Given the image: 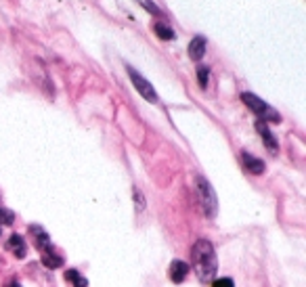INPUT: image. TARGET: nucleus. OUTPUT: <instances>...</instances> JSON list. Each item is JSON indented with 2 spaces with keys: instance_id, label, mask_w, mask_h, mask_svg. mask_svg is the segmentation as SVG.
<instances>
[{
  "instance_id": "obj_14",
  "label": "nucleus",
  "mask_w": 306,
  "mask_h": 287,
  "mask_svg": "<svg viewBox=\"0 0 306 287\" xmlns=\"http://www.w3.org/2000/svg\"><path fill=\"white\" fill-rule=\"evenodd\" d=\"M208 80H210V70H208V67H203V65H199L197 67V82H199V86L206 88L208 86Z\"/></svg>"
},
{
  "instance_id": "obj_18",
  "label": "nucleus",
  "mask_w": 306,
  "mask_h": 287,
  "mask_svg": "<svg viewBox=\"0 0 306 287\" xmlns=\"http://www.w3.org/2000/svg\"><path fill=\"white\" fill-rule=\"evenodd\" d=\"M134 201H137V210L141 212L145 208V201H143V195L139 193V189H134Z\"/></svg>"
},
{
  "instance_id": "obj_6",
  "label": "nucleus",
  "mask_w": 306,
  "mask_h": 287,
  "mask_svg": "<svg viewBox=\"0 0 306 287\" xmlns=\"http://www.w3.org/2000/svg\"><path fill=\"white\" fill-rule=\"evenodd\" d=\"M29 233L34 235V243H36V247L42 251H50L53 249V243H50V237L46 235V231L44 229H40V227H36V225H32L29 227Z\"/></svg>"
},
{
  "instance_id": "obj_13",
  "label": "nucleus",
  "mask_w": 306,
  "mask_h": 287,
  "mask_svg": "<svg viewBox=\"0 0 306 287\" xmlns=\"http://www.w3.org/2000/svg\"><path fill=\"white\" fill-rule=\"evenodd\" d=\"M65 279H67V281H72V283H74V287H86V285H88V281L84 279V277H80V273L76 271V268H72V271H67V273H65Z\"/></svg>"
},
{
  "instance_id": "obj_19",
  "label": "nucleus",
  "mask_w": 306,
  "mask_h": 287,
  "mask_svg": "<svg viewBox=\"0 0 306 287\" xmlns=\"http://www.w3.org/2000/svg\"><path fill=\"white\" fill-rule=\"evenodd\" d=\"M7 287H21V285H19V283H17V281H11V283H9Z\"/></svg>"
},
{
  "instance_id": "obj_16",
  "label": "nucleus",
  "mask_w": 306,
  "mask_h": 287,
  "mask_svg": "<svg viewBox=\"0 0 306 287\" xmlns=\"http://www.w3.org/2000/svg\"><path fill=\"white\" fill-rule=\"evenodd\" d=\"M15 222V214L7 208H0V225H13Z\"/></svg>"
},
{
  "instance_id": "obj_10",
  "label": "nucleus",
  "mask_w": 306,
  "mask_h": 287,
  "mask_svg": "<svg viewBox=\"0 0 306 287\" xmlns=\"http://www.w3.org/2000/svg\"><path fill=\"white\" fill-rule=\"evenodd\" d=\"M203 55H206V38H203V36H195L189 42V57L193 61H199Z\"/></svg>"
},
{
  "instance_id": "obj_7",
  "label": "nucleus",
  "mask_w": 306,
  "mask_h": 287,
  "mask_svg": "<svg viewBox=\"0 0 306 287\" xmlns=\"http://www.w3.org/2000/svg\"><path fill=\"white\" fill-rule=\"evenodd\" d=\"M256 130L262 134V141H264V147L270 151V153H277L279 151V145H277V139L273 137V132L268 130V126H266V122H262V120H258L256 122Z\"/></svg>"
},
{
  "instance_id": "obj_3",
  "label": "nucleus",
  "mask_w": 306,
  "mask_h": 287,
  "mask_svg": "<svg viewBox=\"0 0 306 287\" xmlns=\"http://www.w3.org/2000/svg\"><path fill=\"white\" fill-rule=\"evenodd\" d=\"M241 101L243 103L256 113L262 122H273V124H279L281 122V115L275 111V109H270L262 99H258L256 94H252V92H241Z\"/></svg>"
},
{
  "instance_id": "obj_12",
  "label": "nucleus",
  "mask_w": 306,
  "mask_h": 287,
  "mask_svg": "<svg viewBox=\"0 0 306 287\" xmlns=\"http://www.w3.org/2000/svg\"><path fill=\"white\" fill-rule=\"evenodd\" d=\"M156 34L162 38V40H174L176 38V34H174V29L172 27H168V25H164V23H156Z\"/></svg>"
},
{
  "instance_id": "obj_15",
  "label": "nucleus",
  "mask_w": 306,
  "mask_h": 287,
  "mask_svg": "<svg viewBox=\"0 0 306 287\" xmlns=\"http://www.w3.org/2000/svg\"><path fill=\"white\" fill-rule=\"evenodd\" d=\"M137 3L147 11V13H151V15H162V11H160V7L156 5V3H151V0H137Z\"/></svg>"
},
{
  "instance_id": "obj_17",
  "label": "nucleus",
  "mask_w": 306,
  "mask_h": 287,
  "mask_svg": "<svg viewBox=\"0 0 306 287\" xmlns=\"http://www.w3.org/2000/svg\"><path fill=\"white\" fill-rule=\"evenodd\" d=\"M212 287H235V283H233V279L223 277V279H216V281L212 283Z\"/></svg>"
},
{
  "instance_id": "obj_1",
  "label": "nucleus",
  "mask_w": 306,
  "mask_h": 287,
  "mask_svg": "<svg viewBox=\"0 0 306 287\" xmlns=\"http://www.w3.org/2000/svg\"><path fill=\"white\" fill-rule=\"evenodd\" d=\"M191 262L193 268L201 281H210L214 279L218 271V260H216V251L214 245L208 239H197L193 249H191Z\"/></svg>"
},
{
  "instance_id": "obj_9",
  "label": "nucleus",
  "mask_w": 306,
  "mask_h": 287,
  "mask_svg": "<svg viewBox=\"0 0 306 287\" xmlns=\"http://www.w3.org/2000/svg\"><path fill=\"white\" fill-rule=\"evenodd\" d=\"M7 249H11V251H13L15 258H25V256H27L25 241H23L21 235H17V233L9 237V241H7Z\"/></svg>"
},
{
  "instance_id": "obj_2",
  "label": "nucleus",
  "mask_w": 306,
  "mask_h": 287,
  "mask_svg": "<svg viewBox=\"0 0 306 287\" xmlns=\"http://www.w3.org/2000/svg\"><path fill=\"white\" fill-rule=\"evenodd\" d=\"M195 189H197V199H199V206H201L203 214H206L208 218H214L216 212H218V199H216L212 184L203 176H197L195 178Z\"/></svg>"
},
{
  "instance_id": "obj_5",
  "label": "nucleus",
  "mask_w": 306,
  "mask_h": 287,
  "mask_svg": "<svg viewBox=\"0 0 306 287\" xmlns=\"http://www.w3.org/2000/svg\"><path fill=\"white\" fill-rule=\"evenodd\" d=\"M187 275H189V264L182 262V260H172V264H170L168 268V277L172 283H182L187 279Z\"/></svg>"
},
{
  "instance_id": "obj_4",
  "label": "nucleus",
  "mask_w": 306,
  "mask_h": 287,
  "mask_svg": "<svg viewBox=\"0 0 306 287\" xmlns=\"http://www.w3.org/2000/svg\"><path fill=\"white\" fill-rule=\"evenodd\" d=\"M126 70H128V76H130V80H132V84H134V88L139 90V94H141L145 101H149V103H158V92H156V88L151 86V82H147L137 70H132L130 65L126 67Z\"/></svg>"
},
{
  "instance_id": "obj_8",
  "label": "nucleus",
  "mask_w": 306,
  "mask_h": 287,
  "mask_svg": "<svg viewBox=\"0 0 306 287\" xmlns=\"http://www.w3.org/2000/svg\"><path fill=\"white\" fill-rule=\"evenodd\" d=\"M241 162H243V168H246L250 174H262V172L266 170L264 162L258 160V157H254V155H250L248 151H243V153H241Z\"/></svg>"
},
{
  "instance_id": "obj_11",
  "label": "nucleus",
  "mask_w": 306,
  "mask_h": 287,
  "mask_svg": "<svg viewBox=\"0 0 306 287\" xmlns=\"http://www.w3.org/2000/svg\"><path fill=\"white\" fill-rule=\"evenodd\" d=\"M40 260H42V264H44L46 268H50V271H55V268H61V266H63V256L55 254V249L44 251Z\"/></svg>"
}]
</instances>
